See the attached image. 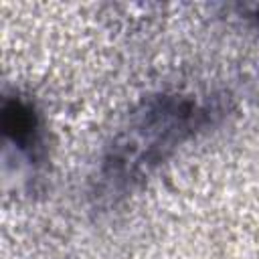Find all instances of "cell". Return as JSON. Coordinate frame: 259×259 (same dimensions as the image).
Here are the masks:
<instances>
[{
	"label": "cell",
	"mask_w": 259,
	"mask_h": 259,
	"mask_svg": "<svg viewBox=\"0 0 259 259\" xmlns=\"http://www.w3.org/2000/svg\"><path fill=\"white\" fill-rule=\"evenodd\" d=\"M217 107L184 93L144 97L107 142L95 176L93 198L113 206L132 196L188 140L210 125Z\"/></svg>",
	"instance_id": "6da1fadb"
},
{
	"label": "cell",
	"mask_w": 259,
	"mask_h": 259,
	"mask_svg": "<svg viewBox=\"0 0 259 259\" xmlns=\"http://www.w3.org/2000/svg\"><path fill=\"white\" fill-rule=\"evenodd\" d=\"M2 132L4 138L20 152L36 156L40 148V119L34 105L20 95H6L2 103Z\"/></svg>",
	"instance_id": "7a4b0ae2"
},
{
	"label": "cell",
	"mask_w": 259,
	"mask_h": 259,
	"mask_svg": "<svg viewBox=\"0 0 259 259\" xmlns=\"http://www.w3.org/2000/svg\"><path fill=\"white\" fill-rule=\"evenodd\" d=\"M249 18H251V22L255 24V28L259 30V4L251 6V10H249Z\"/></svg>",
	"instance_id": "3957f363"
}]
</instances>
